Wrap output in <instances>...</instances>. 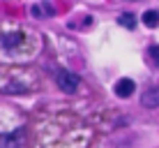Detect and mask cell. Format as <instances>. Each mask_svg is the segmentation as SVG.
Listing matches in <instances>:
<instances>
[{"label":"cell","mask_w":159,"mask_h":148,"mask_svg":"<svg viewBox=\"0 0 159 148\" xmlns=\"http://www.w3.org/2000/svg\"><path fill=\"white\" fill-rule=\"evenodd\" d=\"M37 74L28 67H0V93L25 95L37 88Z\"/></svg>","instance_id":"cell-1"},{"label":"cell","mask_w":159,"mask_h":148,"mask_svg":"<svg viewBox=\"0 0 159 148\" xmlns=\"http://www.w3.org/2000/svg\"><path fill=\"white\" fill-rule=\"evenodd\" d=\"M0 148H25V130L19 127L14 132H0Z\"/></svg>","instance_id":"cell-2"},{"label":"cell","mask_w":159,"mask_h":148,"mask_svg":"<svg viewBox=\"0 0 159 148\" xmlns=\"http://www.w3.org/2000/svg\"><path fill=\"white\" fill-rule=\"evenodd\" d=\"M56 84L60 86V90H65V93H76V88L81 86V79H79V74H74V72H67V69H58V74H56Z\"/></svg>","instance_id":"cell-3"},{"label":"cell","mask_w":159,"mask_h":148,"mask_svg":"<svg viewBox=\"0 0 159 148\" xmlns=\"http://www.w3.org/2000/svg\"><path fill=\"white\" fill-rule=\"evenodd\" d=\"M113 90H116V95L120 97V100H127V97L134 95L136 84H134V79H127V76H122V79H118V81H116Z\"/></svg>","instance_id":"cell-4"},{"label":"cell","mask_w":159,"mask_h":148,"mask_svg":"<svg viewBox=\"0 0 159 148\" xmlns=\"http://www.w3.org/2000/svg\"><path fill=\"white\" fill-rule=\"evenodd\" d=\"M21 44H23V35H21V32H7V35L0 37V46L7 53H14Z\"/></svg>","instance_id":"cell-5"},{"label":"cell","mask_w":159,"mask_h":148,"mask_svg":"<svg viewBox=\"0 0 159 148\" xmlns=\"http://www.w3.org/2000/svg\"><path fill=\"white\" fill-rule=\"evenodd\" d=\"M141 104H143L145 109H157L159 107V86L148 88L143 95H141Z\"/></svg>","instance_id":"cell-6"},{"label":"cell","mask_w":159,"mask_h":148,"mask_svg":"<svg viewBox=\"0 0 159 148\" xmlns=\"http://www.w3.org/2000/svg\"><path fill=\"white\" fill-rule=\"evenodd\" d=\"M30 14L37 16V19H46V16L56 14V9H53L51 2H39V5H32V7H30Z\"/></svg>","instance_id":"cell-7"},{"label":"cell","mask_w":159,"mask_h":148,"mask_svg":"<svg viewBox=\"0 0 159 148\" xmlns=\"http://www.w3.org/2000/svg\"><path fill=\"white\" fill-rule=\"evenodd\" d=\"M141 21H143L145 28H157L159 26V12L157 9H148V12L141 16Z\"/></svg>","instance_id":"cell-8"},{"label":"cell","mask_w":159,"mask_h":148,"mask_svg":"<svg viewBox=\"0 0 159 148\" xmlns=\"http://www.w3.org/2000/svg\"><path fill=\"white\" fill-rule=\"evenodd\" d=\"M118 23L122 26V28H127V30H134L136 28V16L131 12H125V14L118 16Z\"/></svg>","instance_id":"cell-9"},{"label":"cell","mask_w":159,"mask_h":148,"mask_svg":"<svg viewBox=\"0 0 159 148\" xmlns=\"http://www.w3.org/2000/svg\"><path fill=\"white\" fill-rule=\"evenodd\" d=\"M148 56H150V60L155 63V67H159V46L152 44L150 49H148Z\"/></svg>","instance_id":"cell-10"}]
</instances>
